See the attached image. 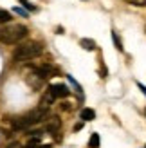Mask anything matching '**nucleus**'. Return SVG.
<instances>
[{
  "label": "nucleus",
  "instance_id": "10",
  "mask_svg": "<svg viewBox=\"0 0 146 148\" xmlns=\"http://www.w3.org/2000/svg\"><path fill=\"white\" fill-rule=\"evenodd\" d=\"M125 2L132 4V5H137V7H144L146 5V0H125Z\"/></svg>",
  "mask_w": 146,
  "mask_h": 148
},
{
  "label": "nucleus",
  "instance_id": "8",
  "mask_svg": "<svg viewBox=\"0 0 146 148\" xmlns=\"http://www.w3.org/2000/svg\"><path fill=\"white\" fill-rule=\"evenodd\" d=\"M11 22V13L9 11H4V9H0V25H4V24H9Z\"/></svg>",
  "mask_w": 146,
  "mask_h": 148
},
{
  "label": "nucleus",
  "instance_id": "9",
  "mask_svg": "<svg viewBox=\"0 0 146 148\" xmlns=\"http://www.w3.org/2000/svg\"><path fill=\"white\" fill-rule=\"evenodd\" d=\"M89 146H90V148H99V136H98V134H92V136H90Z\"/></svg>",
  "mask_w": 146,
  "mask_h": 148
},
{
  "label": "nucleus",
  "instance_id": "4",
  "mask_svg": "<svg viewBox=\"0 0 146 148\" xmlns=\"http://www.w3.org/2000/svg\"><path fill=\"white\" fill-rule=\"evenodd\" d=\"M49 94L53 96V98H67V96L70 94L69 90V87L67 85H63V83H54V85H50L49 87Z\"/></svg>",
  "mask_w": 146,
  "mask_h": 148
},
{
  "label": "nucleus",
  "instance_id": "12",
  "mask_svg": "<svg viewBox=\"0 0 146 148\" xmlns=\"http://www.w3.org/2000/svg\"><path fill=\"white\" fill-rule=\"evenodd\" d=\"M112 38H114V42H115V47H117L119 51H123V43H121V40L117 38V34H115V33H112Z\"/></svg>",
  "mask_w": 146,
  "mask_h": 148
},
{
  "label": "nucleus",
  "instance_id": "2",
  "mask_svg": "<svg viewBox=\"0 0 146 148\" xmlns=\"http://www.w3.org/2000/svg\"><path fill=\"white\" fill-rule=\"evenodd\" d=\"M42 54V45L38 42H27L22 43L14 49L13 53V60L14 62H25V60H33V58Z\"/></svg>",
  "mask_w": 146,
  "mask_h": 148
},
{
  "label": "nucleus",
  "instance_id": "6",
  "mask_svg": "<svg viewBox=\"0 0 146 148\" xmlns=\"http://www.w3.org/2000/svg\"><path fill=\"white\" fill-rule=\"evenodd\" d=\"M79 117H81L83 121H92L94 117H96V112H94L92 108H83L81 114H79Z\"/></svg>",
  "mask_w": 146,
  "mask_h": 148
},
{
  "label": "nucleus",
  "instance_id": "13",
  "mask_svg": "<svg viewBox=\"0 0 146 148\" xmlns=\"http://www.w3.org/2000/svg\"><path fill=\"white\" fill-rule=\"evenodd\" d=\"M14 13H18V14H24V16H27V11H24L22 7H14Z\"/></svg>",
  "mask_w": 146,
  "mask_h": 148
},
{
  "label": "nucleus",
  "instance_id": "5",
  "mask_svg": "<svg viewBox=\"0 0 146 148\" xmlns=\"http://www.w3.org/2000/svg\"><path fill=\"white\" fill-rule=\"evenodd\" d=\"M60 127H61V121H60V117H50L49 119V123H47V127H45V130L49 132V134H56L58 130H60Z\"/></svg>",
  "mask_w": 146,
  "mask_h": 148
},
{
  "label": "nucleus",
  "instance_id": "1",
  "mask_svg": "<svg viewBox=\"0 0 146 148\" xmlns=\"http://www.w3.org/2000/svg\"><path fill=\"white\" fill-rule=\"evenodd\" d=\"M27 27L20 24H4L0 25V42L7 43V45H14L20 43V40H24L27 36Z\"/></svg>",
  "mask_w": 146,
  "mask_h": 148
},
{
  "label": "nucleus",
  "instance_id": "14",
  "mask_svg": "<svg viewBox=\"0 0 146 148\" xmlns=\"http://www.w3.org/2000/svg\"><path fill=\"white\" fill-rule=\"evenodd\" d=\"M137 87H139V90H141V92L146 96V87H144V85H141V83H137Z\"/></svg>",
  "mask_w": 146,
  "mask_h": 148
},
{
  "label": "nucleus",
  "instance_id": "7",
  "mask_svg": "<svg viewBox=\"0 0 146 148\" xmlns=\"http://www.w3.org/2000/svg\"><path fill=\"white\" fill-rule=\"evenodd\" d=\"M79 45H81L85 51H94V49H96V42L90 40V38H83L81 42H79Z\"/></svg>",
  "mask_w": 146,
  "mask_h": 148
},
{
  "label": "nucleus",
  "instance_id": "3",
  "mask_svg": "<svg viewBox=\"0 0 146 148\" xmlns=\"http://www.w3.org/2000/svg\"><path fill=\"white\" fill-rule=\"evenodd\" d=\"M45 116H47L45 108H36V110H33V112L25 114L24 117H20V119H14L13 121V128L14 130L29 128V127H33V125H38L42 119H45Z\"/></svg>",
  "mask_w": 146,
  "mask_h": 148
},
{
  "label": "nucleus",
  "instance_id": "11",
  "mask_svg": "<svg viewBox=\"0 0 146 148\" xmlns=\"http://www.w3.org/2000/svg\"><path fill=\"white\" fill-rule=\"evenodd\" d=\"M18 2H20L22 5H24V7H25L27 11H34V5H33L31 2H27V0H18Z\"/></svg>",
  "mask_w": 146,
  "mask_h": 148
},
{
  "label": "nucleus",
  "instance_id": "15",
  "mask_svg": "<svg viewBox=\"0 0 146 148\" xmlns=\"http://www.w3.org/2000/svg\"><path fill=\"white\" fill-rule=\"evenodd\" d=\"M40 148H50V146H49V145H43V146H40Z\"/></svg>",
  "mask_w": 146,
  "mask_h": 148
}]
</instances>
